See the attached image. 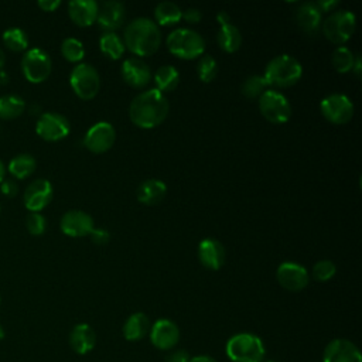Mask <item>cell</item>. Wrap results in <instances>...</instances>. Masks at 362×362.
<instances>
[{"instance_id": "6da1fadb", "label": "cell", "mask_w": 362, "mask_h": 362, "mask_svg": "<svg viewBox=\"0 0 362 362\" xmlns=\"http://www.w3.org/2000/svg\"><path fill=\"white\" fill-rule=\"evenodd\" d=\"M168 110L170 105L164 93L157 89H148L132 100L129 117L140 129H153L165 120Z\"/></svg>"}, {"instance_id": "7a4b0ae2", "label": "cell", "mask_w": 362, "mask_h": 362, "mask_svg": "<svg viewBox=\"0 0 362 362\" xmlns=\"http://www.w3.org/2000/svg\"><path fill=\"white\" fill-rule=\"evenodd\" d=\"M124 48L139 57H148L157 52L161 44L158 25L150 18L139 17L124 28Z\"/></svg>"}, {"instance_id": "3957f363", "label": "cell", "mask_w": 362, "mask_h": 362, "mask_svg": "<svg viewBox=\"0 0 362 362\" xmlns=\"http://www.w3.org/2000/svg\"><path fill=\"white\" fill-rule=\"evenodd\" d=\"M303 75L301 64L291 55L283 54L274 57L264 68L263 78L269 86L288 88L296 85Z\"/></svg>"}, {"instance_id": "277c9868", "label": "cell", "mask_w": 362, "mask_h": 362, "mask_svg": "<svg viewBox=\"0 0 362 362\" xmlns=\"http://www.w3.org/2000/svg\"><path fill=\"white\" fill-rule=\"evenodd\" d=\"M225 351L232 362H263L266 355L263 341L250 332L232 335L226 342Z\"/></svg>"}, {"instance_id": "5b68a950", "label": "cell", "mask_w": 362, "mask_h": 362, "mask_svg": "<svg viewBox=\"0 0 362 362\" xmlns=\"http://www.w3.org/2000/svg\"><path fill=\"white\" fill-rule=\"evenodd\" d=\"M168 51L181 59H194L204 54V38L189 28H177L167 37Z\"/></svg>"}, {"instance_id": "8992f818", "label": "cell", "mask_w": 362, "mask_h": 362, "mask_svg": "<svg viewBox=\"0 0 362 362\" xmlns=\"http://www.w3.org/2000/svg\"><path fill=\"white\" fill-rule=\"evenodd\" d=\"M355 27L356 18L348 10L332 11L321 24L322 34L329 42L335 45L345 44L352 37Z\"/></svg>"}, {"instance_id": "52a82bcc", "label": "cell", "mask_w": 362, "mask_h": 362, "mask_svg": "<svg viewBox=\"0 0 362 362\" xmlns=\"http://www.w3.org/2000/svg\"><path fill=\"white\" fill-rule=\"evenodd\" d=\"M69 83L75 95L83 100L93 99L100 89V76L89 64H78L71 75Z\"/></svg>"}, {"instance_id": "ba28073f", "label": "cell", "mask_w": 362, "mask_h": 362, "mask_svg": "<svg viewBox=\"0 0 362 362\" xmlns=\"http://www.w3.org/2000/svg\"><path fill=\"white\" fill-rule=\"evenodd\" d=\"M259 110L262 116L273 124L288 122L293 112L287 98L274 89H267L259 98Z\"/></svg>"}, {"instance_id": "9c48e42d", "label": "cell", "mask_w": 362, "mask_h": 362, "mask_svg": "<svg viewBox=\"0 0 362 362\" xmlns=\"http://www.w3.org/2000/svg\"><path fill=\"white\" fill-rule=\"evenodd\" d=\"M21 71L24 78L31 83H41L51 75L52 62L49 55L41 48H30L21 59Z\"/></svg>"}, {"instance_id": "30bf717a", "label": "cell", "mask_w": 362, "mask_h": 362, "mask_svg": "<svg viewBox=\"0 0 362 362\" xmlns=\"http://www.w3.org/2000/svg\"><path fill=\"white\" fill-rule=\"evenodd\" d=\"M320 110L329 123L345 124L354 116V103L342 93H332L321 100Z\"/></svg>"}, {"instance_id": "8fae6325", "label": "cell", "mask_w": 362, "mask_h": 362, "mask_svg": "<svg viewBox=\"0 0 362 362\" xmlns=\"http://www.w3.org/2000/svg\"><path fill=\"white\" fill-rule=\"evenodd\" d=\"M71 132L68 119L55 112L42 113L35 123V133L45 141H58L65 139Z\"/></svg>"}, {"instance_id": "7c38bea8", "label": "cell", "mask_w": 362, "mask_h": 362, "mask_svg": "<svg viewBox=\"0 0 362 362\" xmlns=\"http://www.w3.org/2000/svg\"><path fill=\"white\" fill-rule=\"evenodd\" d=\"M116 140V130L109 122H98L95 123L83 137L85 147L95 153L102 154L110 150Z\"/></svg>"}, {"instance_id": "4fadbf2b", "label": "cell", "mask_w": 362, "mask_h": 362, "mask_svg": "<svg viewBox=\"0 0 362 362\" xmlns=\"http://www.w3.org/2000/svg\"><path fill=\"white\" fill-rule=\"evenodd\" d=\"M276 277L279 284L293 293L301 291L308 286V272L304 266L293 262H284L277 267Z\"/></svg>"}, {"instance_id": "5bb4252c", "label": "cell", "mask_w": 362, "mask_h": 362, "mask_svg": "<svg viewBox=\"0 0 362 362\" xmlns=\"http://www.w3.org/2000/svg\"><path fill=\"white\" fill-rule=\"evenodd\" d=\"M52 199V185L45 178H38L30 182L24 191V206L30 212L42 211Z\"/></svg>"}, {"instance_id": "9a60e30c", "label": "cell", "mask_w": 362, "mask_h": 362, "mask_svg": "<svg viewBox=\"0 0 362 362\" xmlns=\"http://www.w3.org/2000/svg\"><path fill=\"white\" fill-rule=\"evenodd\" d=\"M148 334L151 344L161 351H168L174 348L180 341V328L174 321L167 318L157 320L151 325Z\"/></svg>"}, {"instance_id": "2e32d148", "label": "cell", "mask_w": 362, "mask_h": 362, "mask_svg": "<svg viewBox=\"0 0 362 362\" xmlns=\"http://www.w3.org/2000/svg\"><path fill=\"white\" fill-rule=\"evenodd\" d=\"M59 226H61V230L71 238L88 236L95 228L93 219L90 218V215L79 209H72L65 212L61 218Z\"/></svg>"}, {"instance_id": "e0dca14e", "label": "cell", "mask_w": 362, "mask_h": 362, "mask_svg": "<svg viewBox=\"0 0 362 362\" xmlns=\"http://www.w3.org/2000/svg\"><path fill=\"white\" fill-rule=\"evenodd\" d=\"M322 362H362V355L354 342L337 338L325 346Z\"/></svg>"}, {"instance_id": "ac0fdd59", "label": "cell", "mask_w": 362, "mask_h": 362, "mask_svg": "<svg viewBox=\"0 0 362 362\" xmlns=\"http://www.w3.org/2000/svg\"><path fill=\"white\" fill-rule=\"evenodd\" d=\"M126 18V10L120 1H105L99 6L98 11V24L106 33H113L120 28Z\"/></svg>"}, {"instance_id": "d6986e66", "label": "cell", "mask_w": 362, "mask_h": 362, "mask_svg": "<svg viewBox=\"0 0 362 362\" xmlns=\"http://www.w3.org/2000/svg\"><path fill=\"white\" fill-rule=\"evenodd\" d=\"M225 247L216 239H204L198 245V259L202 266L211 270H219L225 263Z\"/></svg>"}, {"instance_id": "ffe728a7", "label": "cell", "mask_w": 362, "mask_h": 362, "mask_svg": "<svg viewBox=\"0 0 362 362\" xmlns=\"http://www.w3.org/2000/svg\"><path fill=\"white\" fill-rule=\"evenodd\" d=\"M122 76L132 88H144L151 79V72L147 64L137 58H127L122 64Z\"/></svg>"}, {"instance_id": "44dd1931", "label": "cell", "mask_w": 362, "mask_h": 362, "mask_svg": "<svg viewBox=\"0 0 362 362\" xmlns=\"http://www.w3.org/2000/svg\"><path fill=\"white\" fill-rule=\"evenodd\" d=\"M99 4L95 0H74L68 4V14L72 23L79 27H89L98 18Z\"/></svg>"}, {"instance_id": "7402d4cb", "label": "cell", "mask_w": 362, "mask_h": 362, "mask_svg": "<svg viewBox=\"0 0 362 362\" xmlns=\"http://www.w3.org/2000/svg\"><path fill=\"white\" fill-rule=\"evenodd\" d=\"M296 21L307 35L318 34L322 24V13L315 3H303L296 11Z\"/></svg>"}, {"instance_id": "603a6c76", "label": "cell", "mask_w": 362, "mask_h": 362, "mask_svg": "<svg viewBox=\"0 0 362 362\" xmlns=\"http://www.w3.org/2000/svg\"><path fill=\"white\" fill-rule=\"evenodd\" d=\"M95 344H96V334L90 325L78 324L72 328L69 334V345L76 354L85 355L90 352L95 348Z\"/></svg>"}, {"instance_id": "cb8c5ba5", "label": "cell", "mask_w": 362, "mask_h": 362, "mask_svg": "<svg viewBox=\"0 0 362 362\" xmlns=\"http://www.w3.org/2000/svg\"><path fill=\"white\" fill-rule=\"evenodd\" d=\"M167 194V185L157 178H150L143 181L137 188V199L144 205L160 204Z\"/></svg>"}, {"instance_id": "d4e9b609", "label": "cell", "mask_w": 362, "mask_h": 362, "mask_svg": "<svg viewBox=\"0 0 362 362\" xmlns=\"http://www.w3.org/2000/svg\"><path fill=\"white\" fill-rule=\"evenodd\" d=\"M150 328L148 317L144 313H134L126 320L123 335L127 341H140L150 332Z\"/></svg>"}, {"instance_id": "484cf974", "label": "cell", "mask_w": 362, "mask_h": 362, "mask_svg": "<svg viewBox=\"0 0 362 362\" xmlns=\"http://www.w3.org/2000/svg\"><path fill=\"white\" fill-rule=\"evenodd\" d=\"M216 41L222 51L232 54L240 48L242 35H240V31L233 24H225V25H221L219 33L216 35Z\"/></svg>"}, {"instance_id": "4316f807", "label": "cell", "mask_w": 362, "mask_h": 362, "mask_svg": "<svg viewBox=\"0 0 362 362\" xmlns=\"http://www.w3.org/2000/svg\"><path fill=\"white\" fill-rule=\"evenodd\" d=\"M35 167H37L35 158L31 154L23 153V154H18V156H16L10 160V163L7 165V170L14 178L24 180V178L30 177L34 173Z\"/></svg>"}, {"instance_id": "83f0119b", "label": "cell", "mask_w": 362, "mask_h": 362, "mask_svg": "<svg viewBox=\"0 0 362 362\" xmlns=\"http://www.w3.org/2000/svg\"><path fill=\"white\" fill-rule=\"evenodd\" d=\"M154 83L161 93L173 92L180 83V74L173 65H163L154 74Z\"/></svg>"}, {"instance_id": "f1b7e54d", "label": "cell", "mask_w": 362, "mask_h": 362, "mask_svg": "<svg viewBox=\"0 0 362 362\" xmlns=\"http://www.w3.org/2000/svg\"><path fill=\"white\" fill-rule=\"evenodd\" d=\"M25 109V102L21 96L14 93H7L0 96V119L11 120L23 115Z\"/></svg>"}, {"instance_id": "f546056e", "label": "cell", "mask_w": 362, "mask_h": 362, "mask_svg": "<svg viewBox=\"0 0 362 362\" xmlns=\"http://www.w3.org/2000/svg\"><path fill=\"white\" fill-rule=\"evenodd\" d=\"M154 17L160 25H175L182 18V11L175 3L163 1L156 6Z\"/></svg>"}, {"instance_id": "4dcf8cb0", "label": "cell", "mask_w": 362, "mask_h": 362, "mask_svg": "<svg viewBox=\"0 0 362 362\" xmlns=\"http://www.w3.org/2000/svg\"><path fill=\"white\" fill-rule=\"evenodd\" d=\"M3 44L6 48H8L13 52H21L27 51L28 48V37L23 28L18 27H10L7 28L1 35Z\"/></svg>"}, {"instance_id": "1f68e13d", "label": "cell", "mask_w": 362, "mask_h": 362, "mask_svg": "<svg viewBox=\"0 0 362 362\" xmlns=\"http://www.w3.org/2000/svg\"><path fill=\"white\" fill-rule=\"evenodd\" d=\"M100 51L110 59H119L124 52L123 40L115 33H105L99 40Z\"/></svg>"}, {"instance_id": "d6a6232c", "label": "cell", "mask_w": 362, "mask_h": 362, "mask_svg": "<svg viewBox=\"0 0 362 362\" xmlns=\"http://www.w3.org/2000/svg\"><path fill=\"white\" fill-rule=\"evenodd\" d=\"M354 61H355V55L346 47H338L332 52V57H331V64H332L334 69L339 74H346V72L352 71Z\"/></svg>"}, {"instance_id": "836d02e7", "label": "cell", "mask_w": 362, "mask_h": 362, "mask_svg": "<svg viewBox=\"0 0 362 362\" xmlns=\"http://www.w3.org/2000/svg\"><path fill=\"white\" fill-rule=\"evenodd\" d=\"M61 54L69 62H81L85 57V48L79 40L69 37L62 41Z\"/></svg>"}, {"instance_id": "e575fe53", "label": "cell", "mask_w": 362, "mask_h": 362, "mask_svg": "<svg viewBox=\"0 0 362 362\" xmlns=\"http://www.w3.org/2000/svg\"><path fill=\"white\" fill-rule=\"evenodd\" d=\"M267 82L260 75H252L245 79L242 85V93L249 99L260 98L267 90Z\"/></svg>"}, {"instance_id": "d590c367", "label": "cell", "mask_w": 362, "mask_h": 362, "mask_svg": "<svg viewBox=\"0 0 362 362\" xmlns=\"http://www.w3.org/2000/svg\"><path fill=\"white\" fill-rule=\"evenodd\" d=\"M197 74L199 81L208 83L212 82L218 74V64L211 55L201 57L198 65H197Z\"/></svg>"}, {"instance_id": "8d00e7d4", "label": "cell", "mask_w": 362, "mask_h": 362, "mask_svg": "<svg viewBox=\"0 0 362 362\" xmlns=\"http://www.w3.org/2000/svg\"><path fill=\"white\" fill-rule=\"evenodd\" d=\"M337 272V267L335 264L331 262V260H320L317 262L314 266H313V277L317 280V281H328L334 277Z\"/></svg>"}, {"instance_id": "74e56055", "label": "cell", "mask_w": 362, "mask_h": 362, "mask_svg": "<svg viewBox=\"0 0 362 362\" xmlns=\"http://www.w3.org/2000/svg\"><path fill=\"white\" fill-rule=\"evenodd\" d=\"M25 226L31 235L40 236L47 229V219L40 212H30L25 219Z\"/></svg>"}, {"instance_id": "f35d334b", "label": "cell", "mask_w": 362, "mask_h": 362, "mask_svg": "<svg viewBox=\"0 0 362 362\" xmlns=\"http://www.w3.org/2000/svg\"><path fill=\"white\" fill-rule=\"evenodd\" d=\"M0 189H1V194L6 195L7 198H13L17 195L18 192V184L14 181V180H10V178H4L1 182H0Z\"/></svg>"}, {"instance_id": "ab89813d", "label": "cell", "mask_w": 362, "mask_h": 362, "mask_svg": "<svg viewBox=\"0 0 362 362\" xmlns=\"http://www.w3.org/2000/svg\"><path fill=\"white\" fill-rule=\"evenodd\" d=\"M89 236H90L92 242L96 243V245H106L109 242V239H110V235H109L107 230H105V229H95V228H93V230L90 232Z\"/></svg>"}, {"instance_id": "60d3db41", "label": "cell", "mask_w": 362, "mask_h": 362, "mask_svg": "<svg viewBox=\"0 0 362 362\" xmlns=\"http://www.w3.org/2000/svg\"><path fill=\"white\" fill-rule=\"evenodd\" d=\"M165 362H191V355L185 349H178L171 352L165 358Z\"/></svg>"}, {"instance_id": "b9f144b4", "label": "cell", "mask_w": 362, "mask_h": 362, "mask_svg": "<svg viewBox=\"0 0 362 362\" xmlns=\"http://www.w3.org/2000/svg\"><path fill=\"white\" fill-rule=\"evenodd\" d=\"M182 18H184L187 23H189V24H197V23L201 21L202 13H201L198 8L191 7V8H187V10L182 13Z\"/></svg>"}, {"instance_id": "7bdbcfd3", "label": "cell", "mask_w": 362, "mask_h": 362, "mask_svg": "<svg viewBox=\"0 0 362 362\" xmlns=\"http://www.w3.org/2000/svg\"><path fill=\"white\" fill-rule=\"evenodd\" d=\"M315 6L318 7V10L321 13L334 11V8H337L339 6V1H337V0H320V1L315 3Z\"/></svg>"}, {"instance_id": "ee69618b", "label": "cell", "mask_w": 362, "mask_h": 362, "mask_svg": "<svg viewBox=\"0 0 362 362\" xmlns=\"http://www.w3.org/2000/svg\"><path fill=\"white\" fill-rule=\"evenodd\" d=\"M37 4L42 11H55L61 6V1L59 0H38Z\"/></svg>"}, {"instance_id": "f6af8a7d", "label": "cell", "mask_w": 362, "mask_h": 362, "mask_svg": "<svg viewBox=\"0 0 362 362\" xmlns=\"http://www.w3.org/2000/svg\"><path fill=\"white\" fill-rule=\"evenodd\" d=\"M216 21L221 24V25H225V24H230V17L226 11H219L216 14Z\"/></svg>"}, {"instance_id": "bcb514c9", "label": "cell", "mask_w": 362, "mask_h": 362, "mask_svg": "<svg viewBox=\"0 0 362 362\" xmlns=\"http://www.w3.org/2000/svg\"><path fill=\"white\" fill-rule=\"evenodd\" d=\"M191 362H216V361L209 355H198L191 358Z\"/></svg>"}, {"instance_id": "7dc6e473", "label": "cell", "mask_w": 362, "mask_h": 362, "mask_svg": "<svg viewBox=\"0 0 362 362\" xmlns=\"http://www.w3.org/2000/svg\"><path fill=\"white\" fill-rule=\"evenodd\" d=\"M361 69H362V65H361V57L356 55L355 57V61H354V66H352V71L355 72L356 76H361Z\"/></svg>"}, {"instance_id": "c3c4849f", "label": "cell", "mask_w": 362, "mask_h": 362, "mask_svg": "<svg viewBox=\"0 0 362 362\" xmlns=\"http://www.w3.org/2000/svg\"><path fill=\"white\" fill-rule=\"evenodd\" d=\"M4 177H6V165H4V163L0 160V182L4 180Z\"/></svg>"}, {"instance_id": "681fc988", "label": "cell", "mask_w": 362, "mask_h": 362, "mask_svg": "<svg viewBox=\"0 0 362 362\" xmlns=\"http://www.w3.org/2000/svg\"><path fill=\"white\" fill-rule=\"evenodd\" d=\"M4 64H6V55H4V51L0 48V71L3 69Z\"/></svg>"}, {"instance_id": "f907efd6", "label": "cell", "mask_w": 362, "mask_h": 362, "mask_svg": "<svg viewBox=\"0 0 362 362\" xmlns=\"http://www.w3.org/2000/svg\"><path fill=\"white\" fill-rule=\"evenodd\" d=\"M6 337V332H4V328L0 325V341Z\"/></svg>"}, {"instance_id": "816d5d0a", "label": "cell", "mask_w": 362, "mask_h": 362, "mask_svg": "<svg viewBox=\"0 0 362 362\" xmlns=\"http://www.w3.org/2000/svg\"><path fill=\"white\" fill-rule=\"evenodd\" d=\"M267 362H276V361H267Z\"/></svg>"}]
</instances>
